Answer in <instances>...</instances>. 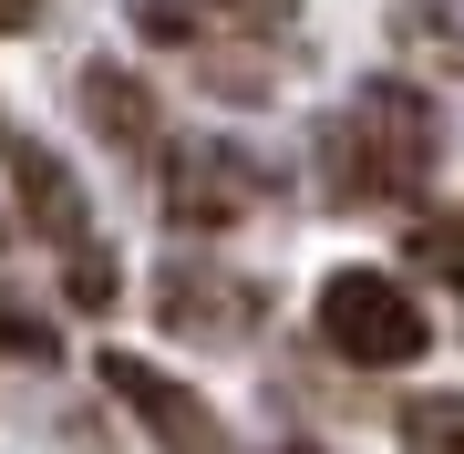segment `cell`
<instances>
[{
  "instance_id": "obj_16",
  "label": "cell",
  "mask_w": 464,
  "mask_h": 454,
  "mask_svg": "<svg viewBox=\"0 0 464 454\" xmlns=\"http://www.w3.org/2000/svg\"><path fill=\"white\" fill-rule=\"evenodd\" d=\"M279 454H320V444H279Z\"/></svg>"
},
{
  "instance_id": "obj_1",
  "label": "cell",
  "mask_w": 464,
  "mask_h": 454,
  "mask_svg": "<svg viewBox=\"0 0 464 454\" xmlns=\"http://www.w3.org/2000/svg\"><path fill=\"white\" fill-rule=\"evenodd\" d=\"M320 166H331L341 207H382V197H413L433 176V93L423 83H362L320 135Z\"/></svg>"
},
{
  "instance_id": "obj_11",
  "label": "cell",
  "mask_w": 464,
  "mask_h": 454,
  "mask_svg": "<svg viewBox=\"0 0 464 454\" xmlns=\"http://www.w3.org/2000/svg\"><path fill=\"white\" fill-rule=\"evenodd\" d=\"M0 352H11V362H32V372H42V362H63V341H52V320H42V310H21V300H11V289H0Z\"/></svg>"
},
{
  "instance_id": "obj_14",
  "label": "cell",
  "mask_w": 464,
  "mask_h": 454,
  "mask_svg": "<svg viewBox=\"0 0 464 454\" xmlns=\"http://www.w3.org/2000/svg\"><path fill=\"white\" fill-rule=\"evenodd\" d=\"M32 21H42V0H0V42H11V32H32Z\"/></svg>"
},
{
  "instance_id": "obj_15",
  "label": "cell",
  "mask_w": 464,
  "mask_h": 454,
  "mask_svg": "<svg viewBox=\"0 0 464 454\" xmlns=\"http://www.w3.org/2000/svg\"><path fill=\"white\" fill-rule=\"evenodd\" d=\"M0 237H11V186H0Z\"/></svg>"
},
{
  "instance_id": "obj_6",
  "label": "cell",
  "mask_w": 464,
  "mask_h": 454,
  "mask_svg": "<svg viewBox=\"0 0 464 454\" xmlns=\"http://www.w3.org/2000/svg\"><path fill=\"white\" fill-rule=\"evenodd\" d=\"M155 310H166V331L227 341L237 320H258V289H248V279H217L207 258H176V269H166V289H155Z\"/></svg>"
},
{
  "instance_id": "obj_7",
  "label": "cell",
  "mask_w": 464,
  "mask_h": 454,
  "mask_svg": "<svg viewBox=\"0 0 464 454\" xmlns=\"http://www.w3.org/2000/svg\"><path fill=\"white\" fill-rule=\"evenodd\" d=\"M72 103L93 114L103 145H155V93L134 83L124 63H83V83H72Z\"/></svg>"
},
{
  "instance_id": "obj_13",
  "label": "cell",
  "mask_w": 464,
  "mask_h": 454,
  "mask_svg": "<svg viewBox=\"0 0 464 454\" xmlns=\"http://www.w3.org/2000/svg\"><path fill=\"white\" fill-rule=\"evenodd\" d=\"M299 0H197V21H227V32H279Z\"/></svg>"
},
{
  "instance_id": "obj_10",
  "label": "cell",
  "mask_w": 464,
  "mask_h": 454,
  "mask_svg": "<svg viewBox=\"0 0 464 454\" xmlns=\"http://www.w3.org/2000/svg\"><path fill=\"white\" fill-rule=\"evenodd\" d=\"M63 289H72V310H93V320H103V310L124 300V269H114V258L83 237V248H63Z\"/></svg>"
},
{
  "instance_id": "obj_2",
  "label": "cell",
  "mask_w": 464,
  "mask_h": 454,
  "mask_svg": "<svg viewBox=\"0 0 464 454\" xmlns=\"http://www.w3.org/2000/svg\"><path fill=\"white\" fill-rule=\"evenodd\" d=\"M320 341L362 372H402L433 352V320L392 269H341V279H320Z\"/></svg>"
},
{
  "instance_id": "obj_3",
  "label": "cell",
  "mask_w": 464,
  "mask_h": 454,
  "mask_svg": "<svg viewBox=\"0 0 464 454\" xmlns=\"http://www.w3.org/2000/svg\"><path fill=\"white\" fill-rule=\"evenodd\" d=\"M93 372H103V392H114L166 454H237V434L217 423V403H207L197 382H176V372H155V362H134V352H93Z\"/></svg>"
},
{
  "instance_id": "obj_4",
  "label": "cell",
  "mask_w": 464,
  "mask_h": 454,
  "mask_svg": "<svg viewBox=\"0 0 464 454\" xmlns=\"http://www.w3.org/2000/svg\"><path fill=\"white\" fill-rule=\"evenodd\" d=\"M155 207H166V227L186 237H217V227H237L258 207V166L237 145H176L166 155V186H155Z\"/></svg>"
},
{
  "instance_id": "obj_5",
  "label": "cell",
  "mask_w": 464,
  "mask_h": 454,
  "mask_svg": "<svg viewBox=\"0 0 464 454\" xmlns=\"http://www.w3.org/2000/svg\"><path fill=\"white\" fill-rule=\"evenodd\" d=\"M11 217L52 248H83V186L52 145H11Z\"/></svg>"
},
{
  "instance_id": "obj_12",
  "label": "cell",
  "mask_w": 464,
  "mask_h": 454,
  "mask_svg": "<svg viewBox=\"0 0 464 454\" xmlns=\"http://www.w3.org/2000/svg\"><path fill=\"white\" fill-rule=\"evenodd\" d=\"M134 32L145 42H197L207 21H197V0H134Z\"/></svg>"
},
{
  "instance_id": "obj_8",
  "label": "cell",
  "mask_w": 464,
  "mask_h": 454,
  "mask_svg": "<svg viewBox=\"0 0 464 454\" xmlns=\"http://www.w3.org/2000/svg\"><path fill=\"white\" fill-rule=\"evenodd\" d=\"M402 454H464V392H423V403H402Z\"/></svg>"
},
{
  "instance_id": "obj_9",
  "label": "cell",
  "mask_w": 464,
  "mask_h": 454,
  "mask_svg": "<svg viewBox=\"0 0 464 454\" xmlns=\"http://www.w3.org/2000/svg\"><path fill=\"white\" fill-rule=\"evenodd\" d=\"M413 269H423V279H444V289H464V217H454V207L413 217Z\"/></svg>"
}]
</instances>
